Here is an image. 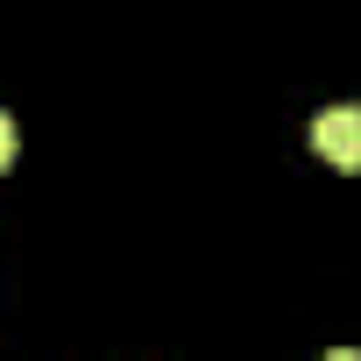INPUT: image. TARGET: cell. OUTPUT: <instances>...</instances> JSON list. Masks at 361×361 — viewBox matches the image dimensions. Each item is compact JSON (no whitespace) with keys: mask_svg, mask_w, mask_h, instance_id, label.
I'll return each instance as SVG.
<instances>
[{"mask_svg":"<svg viewBox=\"0 0 361 361\" xmlns=\"http://www.w3.org/2000/svg\"><path fill=\"white\" fill-rule=\"evenodd\" d=\"M312 149L333 170H361V106H326L312 114Z\"/></svg>","mask_w":361,"mask_h":361,"instance_id":"1","label":"cell"},{"mask_svg":"<svg viewBox=\"0 0 361 361\" xmlns=\"http://www.w3.org/2000/svg\"><path fill=\"white\" fill-rule=\"evenodd\" d=\"M8 163H15V121L0 114V170H8Z\"/></svg>","mask_w":361,"mask_h":361,"instance_id":"2","label":"cell"},{"mask_svg":"<svg viewBox=\"0 0 361 361\" xmlns=\"http://www.w3.org/2000/svg\"><path fill=\"white\" fill-rule=\"evenodd\" d=\"M319 361H361V354H354V347H333V354H319Z\"/></svg>","mask_w":361,"mask_h":361,"instance_id":"3","label":"cell"}]
</instances>
